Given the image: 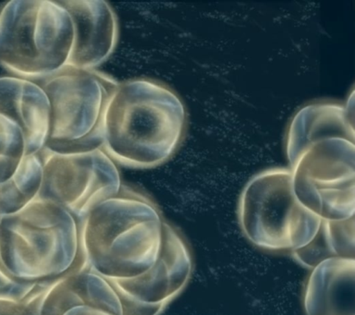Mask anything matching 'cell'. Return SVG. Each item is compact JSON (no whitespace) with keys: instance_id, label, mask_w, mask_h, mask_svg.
<instances>
[{"instance_id":"16","label":"cell","mask_w":355,"mask_h":315,"mask_svg":"<svg viewBox=\"0 0 355 315\" xmlns=\"http://www.w3.org/2000/svg\"><path fill=\"white\" fill-rule=\"evenodd\" d=\"M53 315H115L111 312H105L104 309L93 308L85 305H76L69 307L62 312Z\"/></svg>"},{"instance_id":"13","label":"cell","mask_w":355,"mask_h":315,"mask_svg":"<svg viewBox=\"0 0 355 315\" xmlns=\"http://www.w3.org/2000/svg\"><path fill=\"white\" fill-rule=\"evenodd\" d=\"M43 181L40 154H31L22 160L16 172L0 186V215L18 211L38 197Z\"/></svg>"},{"instance_id":"17","label":"cell","mask_w":355,"mask_h":315,"mask_svg":"<svg viewBox=\"0 0 355 315\" xmlns=\"http://www.w3.org/2000/svg\"><path fill=\"white\" fill-rule=\"evenodd\" d=\"M46 289H42L41 291L36 293L33 297L31 298L29 300L26 301L24 304H22L21 307H19L15 312L11 315H38L37 312V300L39 296L41 293Z\"/></svg>"},{"instance_id":"4","label":"cell","mask_w":355,"mask_h":315,"mask_svg":"<svg viewBox=\"0 0 355 315\" xmlns=\"http://www.w3.org/2000/svg\"><path fill=\"white\" fill-rule=\"evenodd\" d=\"M80 267V221L60 204L37 197L0 215V273L8 280L53 283Z\"/></svg>"},{"instance_id":"12","label":"cell","mask_w":355,"mask_h":315,"mask_svg":"<svg viewBox=\"0 0 355 315\" xmlns=\"http://www.w3.org/2000/svg\"><path fill=\"white\" fill-rule=\"evenodd\" d=\"M304 308L306 315H355V259H327L313 268Z\"/></svg>"},{"instance_id":"2","label":"cell","mask_w":355,"mask_h":315,"mask_svg":"<svg viewBox=\"0 0 355 315\" xmlns=\"http://www.w3.org/2000/svg\"><path fill=\"white\" fill-rule=\"evenodd\" d=\"M166 222L148 195L122 186L80 220V270L113 289L144 275L162 254Z\"/></svg>"},{"instance_id":"9","label":"cell","mask_w":355,"mask_h":315,"mask_svg":"<svg viewBox=\"0 0 355 315\" xmlns=\"http://www.w3.org/2000/svg\"><path fill=\"white\" fill-rule=\"evenodd\" d=\"M193 272V260L184 239L166 222L160 259L148 272L116 287L124 315H160L183 291Z\"/></svg>"},{"instance_id":"3","label":"cell","mask_w":355,"mask_h":315,"mask_svg":"<svg viewBox=\"0 0 355 315\" xmlns=\"http://www.w3.org/2000/svg\"><path fill=\"white\" fill-rule=\"evenodd\" d=\"M187 114L180 96L162 82H119L102 120L105 153L123 167L151 170L165 164L185 135Z\"/></svg>"},{"instance_id":"15","label":"cell","mask_w":355,"mask_h":315,"mask_svg":"<svg viewBox=\"0 0 355 315\" xmlns=\"http://www.w3.org/2000/svg\"><path fill=\"white\" fill-rule=\"evenodd\" d=\"M51 283L21 285L8 280L0 273V315H11L22 304L29 300Z\"/></svg>"},{"instance_id":"8","label":"cell","mask_w":355,"mask_h":315,"mask_svg":"<svg viewBox=\"0 0 355 315\" xmlns=\"http://www.w3.org/2000/svg\"><path fill=\"white\" fill-rule=\"evenodd\" d=\"M305 209L296 197L290 170L269 168L255 175L241 192L239 222L257 248L290 251L291 234Z\"/></svg>"},{"instance_id":"11","label":"cell","mask_w":355,"mask_h":315,"mask_svg":"<svg viewBox=\"0 0 355 315\" xmlns=\"http://www.w3.org/2000/svg\"><path fill=\"white\" fill-rule=\"evenodd\" d=\"M0 113L24 132L26 156L43 150L49 140L50 106L40 84L17 76L0 77Z\"/></svg>"},{"instance_id":"7","label":"cell","mask_w":355,"mask_h":315,"mask_svg":"<svg viewBox=\"0 0 355 315\" xmlns=\"http://www.w3.org/2000/svg\"><path fill=\"white\" fill-rule=\"evenodd\" d=\"M39 154L43 181L38 197L60 204L79 221L121 189L118 168L102 148L71 154L44 148Z\"/></svg>"},{"instance_id":"14","label":"cell","mask_w":355,"mask_h":315,"mask_svg":"<svg viewBox=\"0 0 355 315\" xmlns=\"http://www.w3.org/2000/svg\"><path fill=\"white\" fill-rule=\"evenodd\" d=\"M24 132L14 121L0 113V186L16 172L26 156Z\"/></svg>"},{"instance_id":"10","label":"cell","mask_w":355,"mask_h":315,"mask_svg":"<svg viewBox=\"0 0 355 315\" xmlns=\"http://www.w3.org/2000/svg\"><path fill=\"white\" fill-rule=\"evenodd\" d=\"M71 16L74 42L67 68L94 71L115 51L118 21L110 5L101 0L60 1Z\"/></svg>"},{"instance_id":"6","label":"cell","mask_w":355,"mask_h":315,"mask_svg":"<svg viewBox=\"0 0 355 315\" xmlns=\"http://www.w3.org/2000/svg\"><path fill=\"white\" fill-rule=\"evenodd\" d=\"M118 84L96 70L71 68L41 81L39 84L50 106L49 140L44 149L60 154L101 149L103 115Z\"/></svg>"},{"instance_id":"5","label":"cell","mask_w":355,"mask_h":315,"mask_svg":"<svg viewBox=\"0 0 355 315\" xmlns=\"http://www.w3.org/2000/svg\"><path fill=\"white\" fill-rule=\"evenodd\" d=\"M74 42L60 1L14 0L0 10V64L14 76L43 81L67 68Z\"/></svg>"},{"instance_id":"1","label":"cell","mask_w":355,"mask_h":315,"mask_svg":"<svg viewBox=\"0 0 355 315\" xmlns=\"http://www.w3.org/2000/svg\"><path fill=\"white\" fill-rule=\"evenodd\" d=\"M354 128L349 107L319 101L294 115L286 153L300 203L322 219L354 217Z\"/></svg>"}]
</instances>
